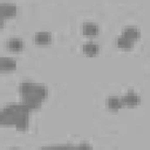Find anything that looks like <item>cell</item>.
Here are the masks:
<instances>
[{"instance_id": "cell-1", "label": "cell", "mask_w": 150, "mask_h": 150, "mask_svg": "<svg viewBox=\"0 0 150 150\" xmlns=\"http://www.w3.org/2000/svg\"><path fill=\"white\" fill-rule=\"evenodd\" d=\"M29 108L23 103H12L6 105L0 114V123L2 125H14L18 130L23 131L28 127Z\"/></svg>"}, {"instance_id": "cell-2", "label": "cell", "mask_w": 150, "mask_h": 150, "mask_svg": "<svg viewBox=\"0 0 150 150\" xmlns=\"http://www.w3.org/2000/svg\"><path fill=\"white\" fill-rule=\"evenodd\" d=\"M19 91L22 96V103L30 110L40 108L41 102L47 97L48 94L45 86L33 82H22L19 86Z\"/></svg>"}, {"instance_id": "cell-3", "label": "cell", "mask_w": 150, "mask_h": 150, "mask_svg": "<svg viewBox=\"0 0 150 150\" xmlns=\"http://www.w3.org/2000/svg\"><path fill=\"white\" fill-rule=\"evenodd\" d=\"M16 14V6L9 2H2L0 5V15L1 18H9Z\"/></svg>"}, {"instance_id": "cell-4", "label": "cell", "mask_w": 150, "mask_h": 150, "mask_svg": "<svg viewBox=\"0 0 150 150\" xmlns=\"http://www.w3.org/2000/svg\"><path fill=\"white\" fill-rule=\"evenodd\" d=\"M121 100H122L123 104H125V105H128V107H135V105H137V104L139 103V97H138V95H137L136 93H134V91H128V93H125V94L121 97Z\"/></svg>"}, {"instance_id": "cell-5", "label": "cell", "mask_w": 150, "mask_h": 150, "mask_svg": "<svg viewBox=\"0 0 150 150\" xmlns=\"http://www.w3.org/2000/svg\"><path fill=\"white\" fill-rule=\"evenodd\" d=\"M123 105V102L120 97L117 96H109L107 98V107L112 110V111H116V110H120Z\"/></svg>"}, {"instance_id": "cell-6", "label": "cell", "mask_w": 150, "mask_h": 150, "mask_svg": "<svg viewBox=\"0 0 150 150\" xmlns=\"http://www.w3.org/2000/svg\"><path fill=\"white\" fill-rule=\"evenodd\" d=\"M34 41L39 45H47L52 41V35L48 32H38L34 35Z\"/></svg>"}, {"instance_id": "cell-7", "label": "cell", "mask_w": 150, "mask_h": 150, "mask_svg": "<svg viewBox=\"0 0 150 150\" xmlns=\"http://www.w3.org/2000/svg\"><path fill=\"white\" fill-rule=\"evenodd\" d=\"M122 35H124L125 38L130 39L131 41H135V40H137V39L139 38V32H138V29H137L136 27H134V26H127V27L123 29Z\"/></svg>"}, {"instance_id": "cell-8", "label": "cell", "mask_w": 150, "mask_h": 150, "mask_svg": "<svg viewBox=\"0 0 150 150\" xmlns=\"http://www.w3.org/2000/svg\"><path fill=\"white\" fill-rule=\"evenodd\" d=\"M16 67L15 60L11 57H1L0 59V69L1 70H13Z\"/></svg>"}, {"instance_id": "cell-9", "label": "cell", "mask_w": 150, "mask_h": 150, "mask_svg": "<svg viewBox=\"0 0 150 150\" xmlns=\"http://www.w3.org/2000/svg\"><path fill=\"white\" fill-rule=\"evenodd\" d=\"M82 30L86 35L88 36H94L98 33V26L96 23H93V22H86L82 27Z\"/></svg>"}, {"instance_id": "cell-10", "label": "cell", "mask_w": 150, "mask_h": 150, "mask_svg": "<svg viewBox=\"0 0 150 150\" xmlns=\"http://www.w3.org/2000/svg\"><path fill=\"white\" fill-rule=\"evenodd\" d=\"M132 42L130 39L125 38L124 35H120L117 39H116V46L118 48H122V49H130L132 48Z\"/></svg>"}, {"instance_id": "cell-11", "label": "cell", "mask_w": 150, "mask_h": 150, "mask_svg": "<svg viewBox=\"0 0 150 150\" xmlns=\"http://www.w3.org/2000/svg\"><path fill=\"white\" fill-rule=\"evenodd\" d=\"M6 46H7L8 49H11L13 52H19V50H21L23 48V42H22V40L14 38V39L8 40L6 42Z\"/></svg>"}, {"instance_id": "cell-12", "label": "cell", "mask_w": 150, "mask_h": 150, "mask_svg": "<svg viewBox=\"0 0 150 150\" xmlns=\"http://www.w3.org/2000/svg\"><path fill=\"white\" fill-rule=\"evenodd\" d=\"M83 52L89 55V56H93V55H96L98 53V45L93 42V41H89L87 43L83 45Z\"/></svg>"}]
</instances>
